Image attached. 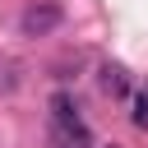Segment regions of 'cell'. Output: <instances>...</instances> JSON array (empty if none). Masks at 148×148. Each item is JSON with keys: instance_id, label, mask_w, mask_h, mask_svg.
<instances>
[{"instance_id": "obj_1", "label": "cell", "mask_w": 148, "mask_h": 148, "mask_svg": "<svg viewBox=\"0 0 148 148\" xmlns=\"http://www.w3.org/2000/svg\"><path fill=\"white\" fill-rule=\"evenodd\" d=\"M51 148H97L83 120H51Z\"/></svg>"}, {"instance_id": "obj_2", "label": "cell", "mask_w": 148, "mask_h": 148, "mask_svg": "<svg viewBox=\"0 0 148 148\" xmlns=\"http://www.w3.org/2000/svg\"><path fill=\"white\" fill-rule=\"evenodd\" d=\"M56 23H60V9H56V5H28L23 18H18L23 37H42V32H51Z\"/></svg>"}, {"instance_id": "obj_3", "label": "cell", "mask_w": 148, "mask_h": 148, "mask_svg": "<svg viewBox=\"0 0 148 148\" xmlns=\"http://www.w3.org/2000/svg\"><path fill=\"white\" fill-rule=\"evenodd\" d=\"M102 92H106V97H125V92H130V69L106 60V65H102Z\"/></svg>"}, {"instance_id": "obj_4", "label": "cell", "mask_w": 148, "mask_h": 148, "mask_svg": "<svg viewBox=\"0 0 148 148\" xmlns=\"http://www.w3.org/2000/svg\"><path fill=\"white\" fill-rule=\"evenodd\" d=\"M134 125L139 130H148V83L139 88V97H134Z\"/></svg>"}, {"instance_id": "obj_5", "label": "cell", "mask_w": 148, "mask_h": 148, "mask_svg": "<svg viewBox=\"0 0 148 148\" xmlns=\"http://www.w3.org/2000/svg\"><path fill=\"white\" fill-rule=\"evenodd\" d=\"M97 148H116V143H97Z\"/></svg>"}]
</instances>
